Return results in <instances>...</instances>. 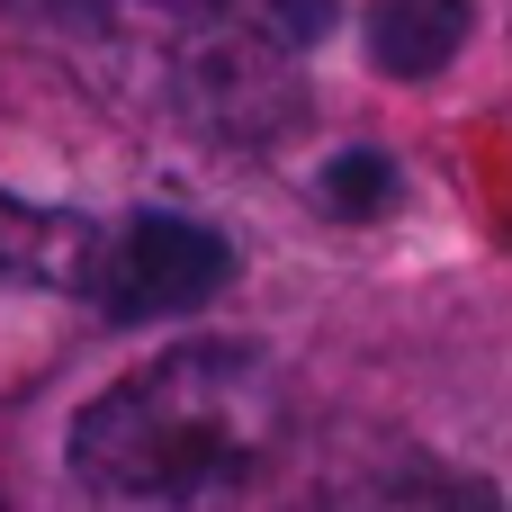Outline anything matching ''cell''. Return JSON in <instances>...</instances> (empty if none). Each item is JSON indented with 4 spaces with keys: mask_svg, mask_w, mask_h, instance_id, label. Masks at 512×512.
<instances>
[{
    "mask_svg": "<svg viewBox=\"0 0 512 512\" xmlns=\"http://www.w3.org/2000/svg\"><path fill=\"white\" fill-rule=\"evenodd\" d=\"M0 512H9V504H0Z\"/></svg>",
    "mask_w": 512,
    "mask_h": 512,
    "instance_id": "8",
    "label": "cell"
},
{
    "mask_svg": "<svg viewBox=\"0 0 512 512\" xmlns=\"http://www.w3.org/2000/svg\"><path fill=\"white\" fill-rule=\"evenodd\" d=\"M99 252H108V225H90L81 207L18 198L0 180V288H72V297H90Z\"/></svg>",
    "mask_w": 512,
    "mask_h": 512,
    "instance_id": "3",
    "label": "cell"
},
{
    "mask_svg": "<svg viewBox=\"0 0 512 512\" xmlns=\"http://www.w3.org/2000/svg\"><path fill=\"white\" fill-rule=\"evenodd\" d=\"M234 279V243L198 216H171V207H135L108 225V252H99V315L117 324H153V315H189L207 297H225Z\"/></svg>",
    "mask_w": 512,
    "mask_h": 512,
    "instance_id": "2",
    "label": "cell"
},
{
    "mask_svg": "<svg viewBox=\"0 0 512 512\" xmlns=\"http://www.w3.org/2000/svg\"><path fill=\"white\" fill-rule=\"evenodd\" d=\"M324 207L333 216H387L396 207V162L387 153H333L324 162Z\"/></svg>",
    "mask_w": 512,
    "mask_h": 512,
    "instance_id": "6",
    "label": "cell"
},
{
    "mask_svg": "<svg viewBox=\"0 0 512 512\" xmlns=\"http://www.w3.org/2000/svg\"><path fill=\"white\" fill-rule=\"evenodd\" d=\"M288 432L261 342H180L99 387L72 423V477L108 512H234Z\"/></svg>",
    "mask_w": 512,
    "mask_h": 512,
    "instance_id": "1",
    "label": "cell"
},
{
    "mask_svg": "<svg viewBox=\"0 0 512 512\" xmlns=\"http://www.w3.org/2000/svg\"><path fill=\"white\" fill-rule=\"evenodd\" d=\"M477 9L468 0H369V63L387 81H432L441 63H459Z\"/></svg>",
    "mask_w": 512,
    "mask_h": 512,
    "instance_id": "5",
    "label": "cell"
},
{
    "mask_svg": "<svg viewBox=\"0 0 512 512\" xmlns=\"http://www.w3.org/2000/svg\"><path fill=\"white\" fill-rule=\"evenodd\" d=\"M306 512H504V504H495V486H477L441 459H378V468L324 486Z\"/></svg>",
    "mask_w": 512,
    "mask_h": 512,
    "instance_id": "4",
    "label": "cell"
},
{
    "mask_svg": "<svg viewBox=\"0 0 512 512\" xmlns=\"http://www.w3.org/2000/svg\"><path fill=\"white\" fill-rule=\"evenodd\" d=\"M162 9H225V0H162Z\"/></svg>",
    "mask_w": 512,
    "mask_h": 512,
    "instance_id": "7",
    "label": "cell"
}]
</instances>
